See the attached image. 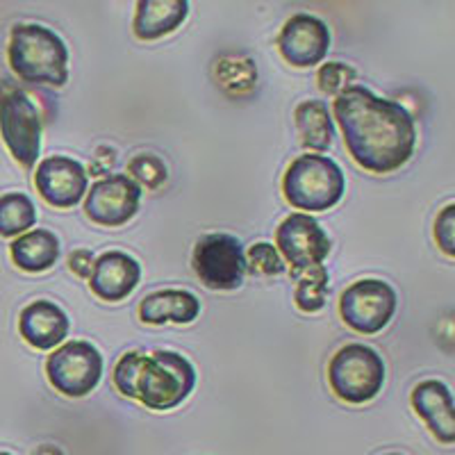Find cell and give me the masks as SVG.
<instances>
[{"instance_id": "6da1fadb", "label": "cell", "mask_w": 455, "mask_h": 455, "mask_svg": "<svg viewBox=\"0 0 455 455\" xmlns=\"http://www.w3.org/2000/svg\"><path fill=\"white\" fill-rule=\"evenodd\" d=\"M344 146L360 169L383 176L405 166L417 148V121L396 100L351 84L332 100Z\"/></svg>"}, {"instance_id": "7a4b0ae2", "label": "cell", "mask_w": 455, "mask_h": 455, "mask_svg": "<svg viewBox=\"0 0 455 455\" xmlns=\"http://www.w3.org/2000/svg\"><path fill=\"white\" fill-rule=\"evenodd\" d=\"M114 387L156 412L182 405L196 387V369L176 351H128L112 373Z\"/></svg>"}, {"instance_id": "3957f363", "label": "cell", "mask_w": 455, "mask_h": 455, "mask_svg": "<svg viewBox=\"0 0 455 455\" xmlns=\"http://www.w3.org/2000/svg\"><path fill=\"white\" fill-rule=\"evenodd\" d=\"M7 62L23 83L62 89L68 83V48L55 30L39 23H16L10 32Z\"/></svg>"}, {"instance_id": "277c9868", "label": "cell", "mask_w": 455, "mask_h": 455, "mask_svg": "<svg viewBox=\"0 0 455 455\" xmlns=\"http://www.w3.org/2000/svg\"><path fill=\"white\" fill-rule=\"evenodd\" d=\"M347 176L332 157L306 153L291 160L283 176V196L303 214L326 212L344 198Z\"/></svg>"}, {"instance_id": "5b68a950", "label": "cell", "mask_w": 455, "mask_h": 455, "mask_svg": "<svg viewBox=\"0 0 455 455\" xmlns=\"http://www.w3.org/2000/svg\"><path fill=\"white\" fill-rule=\"evenodd\" d=\"M387 369L376 348L351 341L344 344L328 363V385L339 401L348 405L371 403L383 392Z\"/></svg>"}, {"instance_id": "8992f818", "label": "cell", "mask_w": 455, "mask_h": 455, "mask_svg": "<svg viewBox=\"0 0 455 455\" xmlns=\"http://www.w3.org/2000/svg\"><path fill=\"white\" fill-rule=\"evenodd\" d=\"M42 112L16 84L0 87V140L23 169H35L42 156Z\"/></svg>"}, {"instance_id": "52a82bcc", "label": "cell", "mask_w": 455, "mask_h": 455, "mask_svg": "<svg viewBox=\"0 0 455 455\" xmlns=\"http://www.w3.org/2000/svg\"><path fill=\"white\" fill-rule=\"evenodd\" d=\"M103 353L92 341L73 339L48 355L46 378L51 387L67 398H83L99 387L103 378Z\"/></svg>"}, {"instance_id": "ba28073f", "label": "cell", "mask_w": 455, "mask_h": 455, "mask_svg": "<svg viewBox=\"0 0 455 455\" xmlns=\"http://www.w3.org/2000/svg\"><path fill=\"white\" fill-rule=\"evenodd\" d=\"M396 307V290L380 278L355 280L339 296L341 321L360 335H376L387 328Z\"/></svg>"}, {"instance_id": "9c48e42d", "label": "cell", "mask_w": 455, "mask_h": 455, "mask_svg": "<svg viewBox=\"0 0 455 455\" xmlns=\"http://www.w3.org/2000/svg\"><path fill=\"white\" fill-rule=\"evenodd\" d=\"M192 267L207 290H239L246 278V251L233 235H203L194 246Z\"/></svg>"}, {"instance_id": "30bf717a", "label": "cell", "mask_w": 455, "mask_h": 455, "mask_svg": "<svg viewBox=\"0 0 455 455\" xmlns=\"http://www.w3.org/2000/svg\"><path fill=\"white\" fill-rule=\"evenodd\" d=\"M275 249L280 258L291 264V274L319 267L331 255V237L312 214L294 212L275 228Z\"/></svg>"}, {"instance_id": "8fae6325", "label": "cell", "mask_w": 455, "mask_h": 455, "mask_svg": "<svg viewBox=\"0 0 455 455\" xmlns=\"http://www.w3.org/2000/svg\"><path fill=\"white\" fill-rule=\"evenodd\" d=\"M140 203V185L125 173H112L89 187L84 196V214L96 226L119 228L135 219Z\"/></svg>"}, {"instance_id": "7c38bea8", "label": "cell", "mask_w": 455, "mask_h": 455, "mask_svg": "<svg viewBox=\"0 0 455 455\" xmlns=\"http://www.w3.org/2000/svg\"><path fill=\"white\" fill-rule=\"evenodd\" d=\"M331 42V28L326 21H321L315 14L299 12L284 21L275 46L287 64L296 68H310L326 60Z\"/></svg>"}, {"instance_id": "4fadbf2b", "label": "cell", "mask_w": 455, "mask_h": 455, "mask_svg": "<svg viewBox=\"0 0 455 455\" xmlns=\"http://www.w3.org/2000/svg\"><path fill=\"white\" fill-rule=\"evenodd\" d=\"M35 187L48 205L68 210L87 196L89 171L68 156H51L36 164Z\"/></svg>"}, {"instance_id": "5bb4252c", "label": "cell", "mask_w": 455, "mask_h": 455, "mask_svg": "<svg viewBox=\"0 0 455 455\" xmlns=\"http://www.w3.org/2000/svg\"><path fill=\"white\" fill-rule=\"evenodd\" d=\"M89 290L108 303H119L137 290L141 280V264L124 251H108L93 259L89 274Z\"/></svg>"}, {"instance_id": "9a60e30c", "label": "cell", "mask_w": 455, "mask_h": 455, "mask_svg": "<svg viewBox=\"0 0 455 455\" xmlns=\"http://www.w3.org/2000/svg\"><path fill=\"white\" fill-rule=\"evenodd\" d=\"M410 403L414 412L426 424L435 440L442 442L444 446H451L455 442V417H453V394L449 385L442 380H421L414 385L410 394Z\"/></svg>"}, {"instance_id": "2e32d148", "label": "cell", "mask_w": 455, "mask_h": 455, "mask_svg": "<svg viewBox=\"0 0 455 455\" xmlns=\"http://www.w3.org/2000/svg\"><path fill=\"white\" fill-rule=\"evenodd\" d=\"M71 321L62 307L48 299L28 303L19 315V332L28 347L36 351H52L62 347L68 337Z\"/></svg>"}, {"instance_id": "e0dca14e", "label": "cell", "mask_w": 455, "mask_h": 455, "mask_svg": "<svg viewBox=\"0 0 455 455\" xmlns=\"http://www.w3.org/2000/svg\"><path fill=\"white\" fill-rule=\"evenodd\" d=\"M137 312L148 326H164V323L189 326L201 315V300L189 290H160L144 296Z\"/></svg>"}, {"instance_id": "ac0fdd59", "label": "cell", "mask_w": 455, "mask_h": 455, "mask_svg": "<svg viewBox=\"0 0 455 455\" xmlns=\"http://www.w3.org/2000/svg\"><path fill=\"white\" fill-rule=\"evenodd\" d=\"M189 16L187 0H140L132 32L140 42H157L176 32Z\"/></svg>"}, {"instance_id": "d6986e66", "label": "cell", "mask_w": 455, "mask_h": 455, "mask_svg": "<svg viewBox=\"0 0 455 455\" xmlns=\"http://www.w3.org/2000/svg\"><path fill=\"white\" fill-rule=\"evenodd\" d=\"M10 255L12 262L26 274H44L57 264L62 255V243L51 230L35 228L10 243Z\"/></svg>"}, {"instance_id": "ffe728a7", "label": "cell", "mask_w": 455, "mask_h": 455, "mask_svg": "<svg viewBox=\"0 0 455 455\" xmlns=\"http://www.w3.org/2000/svg\"><path fill=\"white\" fill-rule=\"evenodd\" d=\"M294 124L300 144L312 153H326L335 140V121L326 100H303L294 109Z\"/></svg>"}, {"instance_id": "44dd1931", "label": "cell", "mask_w": 455, "mask_h": 455, "mask_svg": "<svg viewBox=\"0 0 455 455\" xmlns=\"http://www.w3.org/2000/svg\"><path fill=\"white\" fill-rule=\"evenodd\" d=\"M214 80L228 99H243L258 87V64L249 55H221L214 62Z\"/></svg>"}, {"instance_id": "7402d4cb", "label": "cell", "mask_w": 455, "mask_h": 455, "mask_svg": "<svg viewBox=\"0 0 455 455\" xmlns=\"http://www.w3.org/2000/svg\"><path fill=\"white\" fill-rule=\"evenodd\" d=\"M36 223V207L28 194L7 192L0 196V237H21Z\"/></svg>"}, {"instance_id": "603a6c76", "label": "cell", "mask_w": 455, "mask_h": 455, "mask_svg": "<svg viewBox=\"0 0 455 455\" xmlns=\"http://www.w3.org/2000/svg\"><path fill=\"white\" fill-rule=\"evenodd\" d=\"M299 283H296L294 290V303L300 312L306 315H316L319 310H323L328 300V283H331V274L323 264L319 267H312V269L303 271V274L296 275Z\"/></svg>"}, {"instance_id": "cb8c5ba5", "label": "cell", "mask_w": 455, "mask_h": 455, "mask_svg": "<svg viewBox=\"0 0 455 455\" xmlns=\"http://www.w3.org/2000/svg\"><path fill=\"white\" fill-rule=\"evenodd\" d=\"M125 176L132 178L140 185V189L157 192L169 180V169H166L164 160L156 153H137V156L130 157Z\"/></svg>"}, {"instance_id": "d4e9b609", "label": "cell", "mask_w": 455, "mask_h": 455, "mask_svg": "<svg viewBox=\"0 0 455 455\" xmlns=\"http://www.w3.org/2000/svg\"><path fill=\"white\" fill-rule=\"evenodd\" d=\"M287 271V264L280 258L278 249L269 242L253 243L246 253V274L258 275V278H271Z\"/></svg>"}, {"instance_id": "484cf974", "label": "cell", "mask_w": 455, "mask_h": 455, "mask_svg": "<svg viewBox=\"0 0 455 455\" xmlns=\"http://www.w3.org/2000/svg\"><path fill=\"white\" fill-rule=\"evenodd\" d=\"M353 80H355V68L344 62L321 64L319 73H316V84L328 96H339L344 89L351 87Z\"/></svg>"}, {"instance_id": "4316f807", "label": "cell", "mask_w": 455, "mask_h": 455, "mask_svg": "<svg viewBox=\"0 0 455 455\" xmlns=\"http://www.w3.org/2000/svg\"><path fill=\"white\" fill-rule=\"evenodd\" d=\"M453 233H455V205L453 203H449V205L437 214V219H435V230H433L435 242H437V246H440V251L446 255V258H453L455 255Z\"/></svg>"}, {"instance_id": "83f0119b", "label": "cell", "mask_w": 455, "mask_h": 455, "mask_svg": "<svg viewBox=\"0 0 455 455\" xmlns=\"http://www.w3.org/2000/svg\"><path fill=\"white\" fill-rule=\"evenodd\" d=\"M93 253L87 249H76L71 255H68V269L73 274L78 275V278H89L92 274V267H93Z\"/></svg>"}, {"instance_id": "f1b7e54d", "label": "cell", "mask_w": 455, "mask_h": 455, "mask_svg": "<svg viewBox=\"0 0 455 455\" xmlns=\"http://www.w3.org/2000/svg\"><path fill=\"white\" fill-rule=\"evenodd\" d=\"M380 455H405V453H398V451H387V453H380Z\"/></svg>"}, {"instance_id": "f546056e", "label": "cell", "mask_w": 455, "mask_h": 455, "mask_svg": "<svg viewBox=\"0 0 455 455\" xmlns=\"http://www.w3.org/2000/svg\"><path fill=\"white\" fill-rule=\"evenodd\" d=\"M0 455H12V453H7V451H0Z\"/></svg>"}]
</instances>
